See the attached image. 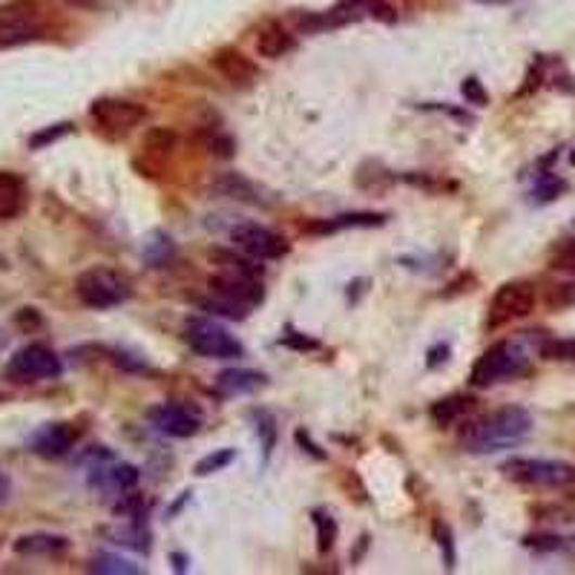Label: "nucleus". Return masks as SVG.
Here are the masks:
<instances>
[{"label": "nucleus", "instance_id": "1a4fd4ad", "mask_svg": "<svg viewBox=\"0 0 575 575\" xmlns=\"http://www.w3.org/2000/svg\"><path fill=\"white\" fill-rule=\"evenodd\" d=\"M230 242L247 254L256 263H273V259H282L291 251V242L280 233H273L271 228L256 222H239L230 228Z\"/></svg>", "mask_w": 575, "mask_h": 575}, {"label": "nucleus", "instance_id": "a878e982", "mask_svg": "<svg viewBox=\"0 0 575 575\" xmlns=\"http://www.w3.org/2000/svg\"><path fill=\"white\" fill-rule=\"evenodd\" d=\"M314 529H317V550L320 552H331L334 550V541H337V521L329 515V512L317 510L311 515Z\"/></svg>", "mask_w": 575, "mask_h": 575}, {"label": "nucleus", "instance_id": "2f4dec72", "mask_svg": "<svg viewBox=\"0 0 575 575\" xmlns=\"http://www.w3.org/2000/svg\"><path fill=\"white\" fill-rule=\"evenodd\" d=\"M561 190H564V181L555 179V176H544V179L535 184L533 196L535 202H552V199H559Z\"/></svg>", "mask_w": 575, "mask_h": 575}, {"label": "nucleus", "instance_id": "72a5a7b5", "mask_svg": "<svg viewBox=\"0 0 575 575\" xmlns=\"http://www.w3.org/2000/svg\"><path fill=\"white\" fill-rule=\"evenodd\" d=\"M73 130V124H55V127H50V130H41V132H35L33 139H29V148L33 150H41L47 148V144H52V141H58L61 136H66V132Z\"/></svg>", "mask_w": 575, "mask_h": 575}, {"label": "nucleus", "instance_id": "5701e85b", "mask_svg": "<svg viewBox=\"0 0 575 575\" xmlns=\"http://www.w3.org/2000/svg\"><path fill=\"white\" fill-rule=\"evenodd\" d=\"M475 409V400L467 395H452L446 397V400H437L435 406H432V420H435L437 426H452V423H458L463 414H469V411Z\"/></svg>", "mask_w": 575, "mask_h": 575}, {"label": "nucleus", "instance_id": "423d86ee", "mask_svg": "<svg viewBox=\"0 0 575 575\" xmlns=\"http://www.w3.org/2000/svg\"><path fill=\"white\" fill-rule=\"evenodd\" d=\"M3 374H7L9 383L33 386V383L61 378L64 374V362H61V357L47 343H29L9 357Z\"/></svg>", "mask_w": 575, "mask_h": 575}, {"label": "nucleus", "instance_id": "b1692460", "mask_svg": "<svg viewBox=\"0 0 575 575\" xmlns=\"http://www.w3.org/2000/svg\"><path fill=\"white\" fill-rule=\"evenodd\" d=\"M90 573L99 575H141L144 570L139 564H132L130 559H122V555H115V552H99L95 559L90 561Z\"/></svg>", "mask_w": 575, "mask_h": 575}, {"label": "nucleus", "instance_id": "ddd939ff", "mask_svg": "<svg viewBox=\"0 0 575 575\" xmlns=\"http://www.w3.org/2000/svg\"><path fill=\"white\" fill-rule=\"evenodd\" d=\"M78 444V429L73 423H47L29 437V452L43 460L66 458Z\"/></svg>", "mask_w": 575, "mask_h": 575}, {"label": "nucleus", "instance_id": "4be33fe9", "mask_svg": "<svg viewBox=\"0 0 575 575\" xmlns=\"http://www.w3.org/2000/svg\"><path fill=\"white\" fill-rule=\"evenodd\" d=\"M210 263L219 268V271L239 273V277H254V280H263V268L256 265V259L251 256H237L233 251H222V247H214L210 251Z\"/></svg>", "mask_w": 575, "mask_h": 575}, {"label": "nucleus", "instance_id": "bb28decb", "mask_svg": "<svg viewBox=\"0 0 575 575\" xmlns=\"http://www.w3.org/2000/svg\"><path fill=\"white\" fill-rule=\"evenodd\" d=\"M541 357L552 362H575V337H555L544 340L541 343Z\"/></svg>", "mask_w": 575, "mask_h": 575}, {"label": "nucleus", "instance_id": "393cba45", "mask_svg": "<svg viewBox=\"0 0 575 575\" xmlns=\"http://www.w3.org/2000/svg\"><path fill=\"white\" fill-rule=\"evenodd\" d=\"M115 544H124V547H130L136 552H150L153 541H150V529L144 526L141 515H132L130 524L115 533Z\"/></svg>", "mask_w": 575, "mask_h": 575}, {"label": "nucleus", "instance_id": "9b49d317", "mask_svg": "<svg viewBox=\"0 0 575 575\" xmlns=\"http://www.w3.org/2000/svg\"><path fill=\"white\" fill-rule=\"evenodd\" d=\"M90 115L101 130L115 132V136H127V132L136 130V127L148 118V110L141 107V104H136V101L99 99L92 101Z\"/></svg>", "mask_w": 575, "mask_h": 575}, {"label": "nucleus", "instance_id": "f03ea898", "mask_svg": "<svg viewBox=\"0 0 575 575\" xmlns=\"http://www.w3.org/2000/svg\"><path fill=\"white\" fill-rule=\"evenodd\" d=\"M529 371V354L515 340H501V343L489 345L472 366L469 383L475 388H493L507 380L524 378Z\"/></svg>", "mask_w": 575, "mask_h": 575}, {"label": "nucleus", "instance_id": "9d476101", "mask_svg": "<svg viewBox=\"0 0 575 575\" xmlns=\"http://www.w3.org/2000/svg\"><path fill=\"white\" fill-rule=\"evenodd\" d=\"M148 420L153 423L156 432L167 437H176V440H184V437H193L202 432L205 426V414L199 406L193 403H181V400H170V403H158L153 409L148 411Z\"/></svg>", "mask_w": 575, "mask_h": 575}, {"label": "nucleus", "instance_id": "dca6fc26", "mask_svg": "<svg viewBox=\"0 0 575 575\" xmlns=\"http://www.w3.org/2000/svg\"><path fill=\"white\" fill-rule=\"evenodd\" d=\"M216 73L222 75L225 81H230L233 87H247L256 81V66L251 58H245L237 50H219L214 55Z\"/></svg>", "mask_w": 575, "mask_h": 575}, {"label": "nucleus", "instance_id": "a19ab883", "mask_svg": "<svg viewBox=\"0 0 575 575\" xmlns=\"http://www.w3.org/2000/svg\"><path fill=\"white\" fill-rule=\"evenodd\" d=\"M3 348H7V334L0 331V352H3Z\"/></svg>", "mask_w": 575, "mask_h": 575}, {"label": "nucleus", "instance_id": "f3484780", "mask_svg": "<svg viewBox=\"0 0 575 575\" xmlns=\"http://www.w3.org/2000/svg\"><path fill=\"white\" fill-rule=\"evenodd\" d=\"M388 222L386 214H340L331 219L305 225V233H337V230H366V228H383Z\"/></svg>", "mask_w": 575, "mask_h": 575}, {"label": "nucleus", "instance_id": "f257e3e1", "mask_svg": "<svg viewBox=\"0 0 575 575\" xmlns=\"http://www.w3.org/2000/svg\"><path fill=\"white\" fill-rule=\"evenodd\" d=\"M533 414L524 406H503V409L472 420L460 435V446L469 455L507 452L524 444L526 437L533 435Z\"/></svg>", "mask_w": 575, "mask_h": 575}, {"label": "nucleus", "instance_id": "39448f33", "mask_svg": "<svg viewBox=\"0 0 575 575\" xmlns=\"http://www.w3.org/2000/svg\"><path fill=\"white\" fill-rule=\"evenodd\" d=\"M501 472L515 484L535 486V489H567L575 484V467L567 460L510 458L503 460Z\"/></svg>", "mask_w": 575, "mask_h": 575}, {"label": "nucleus", "instance_id": "79ce46f5", "mask_svg": "<svg viewBox=\"0 0 575 575\" xmlns=\"http://www.w3.org/2000/svg\"><path fill=\"white\" fill-rule=\"evenodd\" d=\"M484 3H498V0H484Z\"/></svg>", "mask_w": 575, "mask_h": 575}, {"label": "nucleus", "instance_id": "7ed1b4c3", "mask_svg": "<svg viewBox=\"0 0 575 575\" xmlns=\"http://www.w3.org/2000/svg\"><path fill=\"white\" fill-rule=\"evenodd\" d=\"M75 296L81 299L87 308L95 311H107L132 299V282L122 271L113 268H87L75 277Z\"/></svg>", "mask_w": 575, "mask_h": 575}, {"label": "nucleus", "instance_id": "2eb2a0df", "mask_svg": "<svg viewBox=\"0 0 575 575\" xmlns=\"http://www.w3.org/2000/svg\"><path fill=\"white\" fill-rule=\"evenodd\" d=\"M265 386V374L251 369H228L222 371L214 383V395L230 400V397H242V395H254L256 388Z\"/></svg>", "mask_w": 575, "mask_h": 575}, {"label": "nucleus", "instance_id": "aec40b11", "mask_svg": "<svg viewBox=\"0 0 575 575\" xmlns=\"http://www.w3.org/2000/svg\"><path fill=\"white\" fill-rule=\"evenodd\" d=\"M26 207V184L15 173L0 170V219H15Z\"/></svg>", "mask_w": 575, "mask_h": 575}, {"label": "nucleus", "instance_id": "7c9ffc66", "mask_svg": "<svg viewBox=\"0 0 575 575\" xmlns=\"http://www.w3.org/2000/svg\"><path fill=\"white\" fill-rule=\"evenodd\" d=\"M550 263H552V268H555V271L575 273V239L561 242V245L552 251Z\"/></svg>", "mask_w": 575, "mask_h": 575}, {"label": "nucleus", "instance_id": "37998d69", "mask_svg": "<svg viewBox=\"0 0 575 575\" xmlns=\"http://www.w3.org/2000/svg\"><path fill=\"white\" fill-rule=\"evenodd\" d=\"M0 400H3V395H0Z\"/></svg>", "mask_w": 575, "mask_h": 575}, {"label": "nucleus", "instance_id": "412c9836", "mask_svg": "<svg viewBox=\"0 0 575 575\" xmlns=\"http://www.w3.org/2000/svg\"><path fill=\"white\" fill-rule=\"evenodd\" d=\"M210 188H214L219 196L239 199V202H247V205H259V202H263V199H259V190H256L245 176H239V173H225Z\"/></svg>", "mask_w": 575, "mask_h": 575}, {"label": "nucleus", "instance_id": "6ab92c4d", "mask_svg": "<svg viewBox=\"0 0 575 575\" xmlns=\"http://www.w3.org/2000/svg\"><path fill=\"white\" fill-rule=\"evenodd\" d=\"M12 550L17 555H61V552L69 550V538L66 535H55V533H29L21 535Z\"/></svg>", "mask_w": 575, "mask_h": 575}, {"label": "nucleus", "instance_id": "a211bd4d", "mask_svg": "<svg viewBox=\"0 0 575 575\" xmlns=\"http://www.w3.org/2000/svg\"><path fill=\"white\" fill-rule=\"evenodd\" d=\"M256 50H259V55L263 58L277 61V58H282V55H288V52L296 50V38L288 33V29H282V24L268 21V24L259 29V35H256Z\"/></svg>", "mask_w": 575, "mask_h": 575}, {"label": "nucleus", "instance_id": "c756f323", "mask_svg": "<svg viewBox=\"0 0 575 575\" xmlns=\"http://www.w3.org/2000/svg\"><path fill=\"white\" fill-rule=\"evenodd\" d=\"M547 305L552 311H564V308H573L575 305V282H561V285H552L550 294H547Z\"/></svg>", "mask_w": 575, "mask_h": 575}, {"label": "nucleus", "instance_id": "20e7f679", "mask_svg": "<svg viewBox=\"0 0 575 575\" xmlns=\"http://www.w3.org/2000/svg\"><path fill=\"white\" fill-rule=\"evenodd\" d=\"M395 21V9L383 3V0H340L337 7L325 9V12H311V15H296V26L303 33H325V29H337L345 24H357V21Z\"/></svg>", "mask_w": 575, "mask_h": 575}, {"label": "nucleus", "instance_id": "c9c22d12", "mask_svg": "<svg viewBox=\"0 0 575 575\" xmlns=\"http://www.w3.org/2000/svg\"><path fill=\"white\" fill-rule=\"evenodd\" d=\"M446 360H449V345H435V348L429 352L426 366L429 369H437V366H440V362H446Z\"/></svg>", "mask_w": 575, "mask_h": 575}, {"label": "nucleus", "instance_id": "ea45409f", "mask_svg": "<svg viewBox=\"0 0 575 575\" xmlns=\"http://www.w3.org/2000/svg\"><path fill=\"white\" fill-rule=\"evenodd\" d=\"M173 561H176V570H179V573H184V570H188V559H184L181 552H173Z\"/></svg>", "mask_w": 575, "mask_h": 575}, {"label": "nucleus", "instance_id": "f704fd0d", "mask_svg": "<svg viewBox=\"0 0 575 575\" xmlns=\"http://www.w3.org/2000/svg\"><path fill=\"white\" fill-rule=\"evenodd\" d=\"M437 533V544H440V550H444L446 555V567L452 570L455 567V544H452V533H449V526L437 524L435 526Z\"/></svg>", "mask_w": 575, "mask_h": 575}, {"label": "nucleus", "instance_id": "473e14b6", "mask_svg": "<svg viewBox=\"0 0 575 575\" xmlns=\"http://www.w3.org/2000/svg\"><path fill=\"white\" fill-rule=\"evenodd\" d=\"M460 92H463L467 104H475V107H484V104H489V92L484 90V84L477 81V78H467V81L460 84Z\"/></svg>", "mask_w": 575, "mask_h": 575}, {"label": "nucleus", "instance_id": "4c0bfd02", "mask_svg": "<svg viewBox=\"0 0 575 575\" xmlns=\"http://www.w3.org/2000/svg\"><path fill=\"white\" fill-rule=\"evenodd\" d=\"M66 3H73V7H84V9H99V7H104L107 0H66Z\"/></svg>", "mask_w": 575, "mask_h": 575}, {"label": "nucleus", "instance_id": "0eeeda50", "mask_svg": "<svg viewBox=\"0 0 575 575\" xmlns=\"http://www.w3.org/2000/svg\"><path fill=\"white\" fill-rule=\"evenodd\" d=\"M184 343L207 360H233L242 357V343H239L222 322L210 317H190L184 322Z\"/></svg>", "mask_w": 575, "mask_h": 575}, {"label": "nucleus", "instance_id": "58836bf2", "mask_svg": "<svg viewBox=\"0 0 575 575\" xmlns=\"http://www.w3.org/2000/svg\"><path fill=\"white\" fill-rule=\"evenodd\" d=\"M9 489H12V481H9V477L0 472V503L9 498Z\"/></svg>", "mask_w": 575, "mask_h": 575}, {"label": "nucleus", "instance_id": "e433bc0d", "mask_svg": "<svg viewBox=\"0 0 575 575\" xmlns=\"http://www.w3.org/2000/svg\"><path fill=\"white\" fill-rule=\"evenodd\" d=\"M296 444H303V446H308V452L314 455V458H325V452H320V449H317V446L311 444V440H308V435H305L303 429H299V432H296Z\"/></svg>", "mask_w": 575, "mask_h": 575}, {"label": "nucleus", "instance_id": "4468645a", "mask_svg": "<svg viewBox=\"0 0 575 575\" xmlns=\"http://www.w3.org/2000/svg\"><path fill=\"white\" fill-rule=\"evenodd\" d=\"M41 35V24L35 21L33 12L17 7L0 9V47H17L29 43Z\"/></svg>", "mask_w": 575, "mask_h": 575}, {"label": "nucleus", "instance_id": "c85d7f7f", "mask_svg": "<svg viewBox=\"0 0 575 575\" xmlns=\"http://www.w3.org/2000/svg\"><path fill=\"white\" fill-rule=\"evenodd\" d=\"M254 420H256V435L263 437V446H265V458L273 452V444H277V420H273L271 411H254Z\"/></svg>", "mask_w": 575, "mask_h": 575}, {"label": "nucleus", "instance_id": "cd10ccee", "mask_svg": "<svg viewBox=\"0 0 575 575\" xmlns=\"http://www.w3.org/2000/svg\"><path fill=\"white\" fill-rule=\"evenodd\" d=\"M233 460H237V452H233V449H216V452L205 455V458L199 460L193 472H196L199 477H207V475H214V472H222V469H228Z\"/></svg>", "mask_w": 575, "mask_h": 575}, {"label": "nucleus", "instance_id": "6e6552de", "mask_svg": "<svg viewBox=\"0 0 575 575\" xmlns=\"http://www.w3.org/2000/svg\"><path fill=\"white\" fill-rule=\"evenodd\" d=\"M535 285L533 282H503L493 296V305H489V320L486 325L489 329H501V325H510V322L524 320L535 311Z\"/></svg>", "mask_w": 575, "mask_h": 575}, {"label": "nucleus", "instance_id": "f8f14e48", "mask_svg": "<svg viewBox=\"0 0 575 575\" xmlns=\"http://www.w3.org/2000/svg\"><path fill=\"white\" fill-rule=\"evenodd\" d=\"M210 294L225 299V303L237 305L242 311L251 314L254 305L263 303V280H254V277H239V273H228V271H216L210 277Z\"/></svg>", "mask_w": 575, "mask_h": 575}]
</instances>
